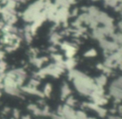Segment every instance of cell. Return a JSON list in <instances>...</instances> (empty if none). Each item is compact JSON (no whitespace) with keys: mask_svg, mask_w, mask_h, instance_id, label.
<instances>
[{"mask_svg":"<svg viewBox=\"0 0 122 119\" xmlns=\"http://www.w3.org/2000/svg\"><path fill=\"white\" fill-rule=\"evenodd\" d=\"M85 55L87 56V57H93V56L96 55V51L95 49H90V50H88L85 53Z\"/></svg>","mask_w":122,"mask_h":119,"instance_id":"cell-1","label":"cell"}]
</instances>
